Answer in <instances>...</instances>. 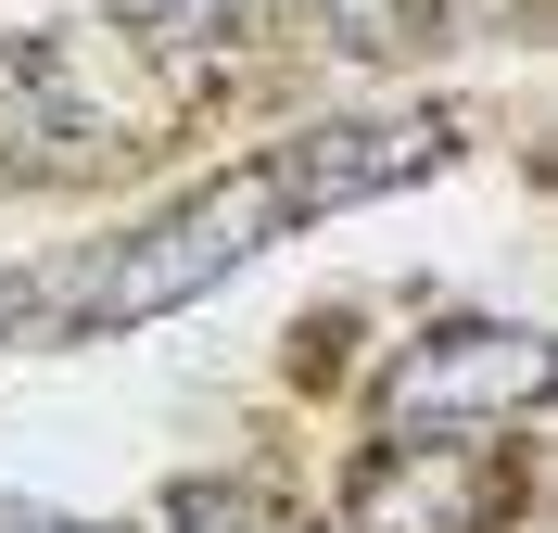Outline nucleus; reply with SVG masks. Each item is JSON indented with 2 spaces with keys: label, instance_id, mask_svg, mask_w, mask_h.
<instances>
[{
  "label": "nucleus",
  "instance_id": "f257e3e1",
  "mask_svg": "<svg viewBox=\"0 0 558 533\" xmlns=\"http://www.w3.org/2000/svg\"><path fill=\"white\" fill-rule=\"evenodd\" d=\"M292 229V191H279V166L254 153V166L204 178V191H178L140 242H114L89 280H76V330H140V318H178V305H204L216 280H242L254 254Z\"/></svg>",
  "mask_w": 558,
  "mask_h": 533
},
{
  "label": "nucleus",
  "instance_id": "f03ea898",
  "mask_svg": "<svg viewBox=\"0 0 558 533\" xmlns=\"http://www.w3.org/2000/svg\"><path fill=\"white\" fill-rule=\"evenodd\" d=\"M153 153V114L102 102L76 38H0V166L13 178H114Z\"/></svg>",
  "mask_w": 558,
  "mask_h": 533
},
{
  "label": "nucleus",
  "instance_id": "7ed1b4c3",
  "mask_svg": "<svg viewBox=\"0 0 558 533\" xmlns=\"http://www.w3.org/2000/svg\"><path fill=\"white\" fill-rule=\"evenodd\" d=\"M546 407V343L521 318H445L393 355L381 420L393 432H521Z\"/></svg>",
  "mask_w": 558,
  "mask_h": 533
},
{
  "label": "nucleus",
  "instance_id": "20e7f679",
  "mask_svg": "<svg viewBox=\"0 0 558 533\" xmlns=\"http://www.w3.org/2000/svg\"><path fill=\"white\" fill-rule=\"evenodd\" d=\"M508 508L521 470L495 458V432H393L343 483V533H495Z\"/></svg>",
  "mask_w": 558,
  "mask_h": 533
},
{
  "label": "nucleus",
  "instance_id": "39448f33",
  "mask_svg": "<svg viewBox=\"0 0 558 533\" xmlns=\"http://www.w3.org/2000/svg\"><path fill=\"white\" fill-rule=\"evenodd\" d=\"M445 153H457L445 114H355V128H305V141H279L267 166H279V191H292V229H305V216H343V204H368V191L432 178Z\"/></svg>",
  "mask_w": 558,
  "mask_h": 533
},
{
  "label": "nucleus",
  "instance_id": "423d86ee",
  "mask_svg": "<svg viewBox=\"0 0 558 533\" xmlns=\"http://www.w3.org/2000/svg\"><path fill=\"white\" fill-rule=\"evenodd\" d=\"M114 26H128V51H153V64H229L254 26H267V0H102Z\"/></svg>",
  "mask_w": 558,
  "mask_h": 533
},
{
  "label": "nucleus",
  "instance_id": "0eeeda50",
  "mask_svg": "<svg viewBox=\"0 0 558 533\" xmlns=\"http://www.w3.org/2000/svg\"><path fill=\"white\" fill-rule=\"evenodd\" d=\"M317 13H330V38H343V51H432V38H445V13H432V0H317Z\"/></svg>",
  "mask_w": 558,
  "mask_h": 533
},
{
  "label": "nucleus",
  "instance_id": "6e6552de",
  "mask_svg": "<svg viewBox=\"0 0 558 533\" xmlns=\"http://www.w3.org/2000/svg\"><path fill=\"white\" fill-rule=\"evenodd\" d=\"M38 305H51V292H38V280H0V330H26Z\"/></svg>",
  "mask_w": 558,
  "mask_h": 533
},
{
  "label": "nucleus",
  "instance_id": "1a4fd4ad",
  "mask_svg": "<svg viewBox=\"0 0 558 533\" xmlns=\"http://www.w3.org/2000/svg\"><path fill=\"white\" fill-rule=\"evenodd\" d=\"M26 533H102V521H26Z\"/></svg>",
  "mask_w": 558,
  "mask_h": 533
}]
</instances>
